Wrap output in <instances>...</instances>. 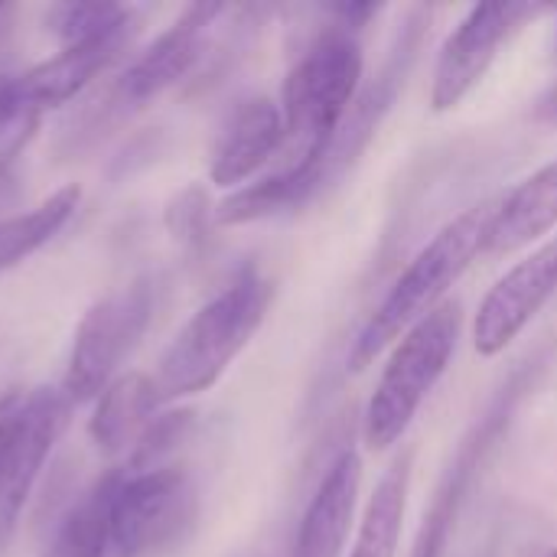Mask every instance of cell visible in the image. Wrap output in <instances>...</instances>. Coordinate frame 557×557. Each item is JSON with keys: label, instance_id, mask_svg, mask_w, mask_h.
<instances>
[{"label": "cell", "instance_id": "52a82bcc", "mask_svg": "<svg viewBox=\"0 0 557 557\" xmlns=\"http://www.w3.org/2000/svg\"><path fill=\"white\" fill-rule=\"evenodd\" d=\"M153 317V284L147 277L131 281L95 300L75 326L62 392L72 405L95 401L114 379L134 346L144 339Z\"/></svg>", "mask_w": 557, "mask_h": 557}, {"label": "cell", "instance_id": "277c9868", "mask_svg": "<svg viewBox=\"0 0 557 557\" xmlns=\"http://www.w3.org/2000/svg\"><path fill=\"white\" fill-rule=\"evenodd\" d=\"M460 330L463 307L447 300L392 346L362 418V437L369 450H388L408 434L421 405L444 379L457 352Z\"/></svg>", "mask_w": 557, "mask_h": 557}, {"label": "cell", "instance_id": "3957f363", "mask_svg": "<svg viewBox=\"0 0 557 557\" xmlns=\"http://www.w3.org/2000/svg\"><path fill=\"white\" fill-rule=\"evenodd\" d=\"M271 297V281L255 268L238 271L215 297H209L183 323L150 375L160 405L209 392L261 330Z\"/></svg>", "mask_w": 557, "mask_h": 557}, {"label": "cell", "instance_id": "f1b7e54d", "mask_svg": "<svg viewBox=\"0 0 557 557\" xmlns=\"http://www.w3.org/2000/svg\"><path fill=\"white\" fill-rule=\"evenodd\" d=\"M555 62H557V36H555Z\"/></svg>", "mask_w": 557, "mask_h": 557}, {"label": "cell", "instance_id": "7402d4cb", "mask_svg": "<svg viewBox=\"0 0 557 557\" xmlns=\"http://www.w3.org/2000/svg\"><path fill=\"white\" fill-rule=\"evenodd\" d=\"M134 13V7L124 3H55L46 13V29L59 39L62 49L88 42L114 29Z\"/></svg>", "mask_w": 557, "mask_h": 557}, {"label": "cell", "instance_id": "6da1fadb", "mask_svg": "<svg viewBox=\"0 0 557 557\" xmlns=\"http://www.w3.org/2000/svg\"><path fill=\"white\" fill-rule=\"evenodd\" d=\"M362 46L356 33L330 26L290 65L281 88L284 150L290 170L304 173L317 189L326 186V160L336 134L362 88Z\"/></svg>", "mask_w": 557, "mask_h": 557}, {"label": "cell", "instance_id": "f546056e", "mask_svg": "<svg viewBox=\"0 0 557 557\" xmlns=\"http://www.w3.org/2000/svg\"><path fill=\"white\" fill-rule=\"evenodd\" d=\"M483 557H493V555H483Z\"/></svg>", "mask_w": 557, "mask_h": 557}, {"label": "cell", "instance_id": "cb8c5ba5", "mask_svg": "<svg viewBox=\"0 0 557 557\" xmlns=\"http://www.w3.org/2000/svg\"><path fill=\"white\" fill-rule=\"evenodd\" d=\"M163 222H166L173 242H180L183 248H199L206 242L209 222H215V209L209 206V193L196 183L180 189L166 202Z\"/></svg>", "mask_w": 557, "mask_h": 557}, {"label": "cell", "instance_id": "30bf717a", "mask_svg": "<svg viewBox=\"0 0 557 557\" xmlns=\"http://www.w3.org/2000/svg\"><path fill=\"white\" fill-rule=\"evenodd\" d=\"M548 7L542 3H480L470 7V13L454 26V33L444 39L437 62H434V82H431V104L437 114L460 108L473 88L486 78L493 69L499 49L509 42L516 29H522L525 20L542 16Z\"/></svg>", "mask_w": 557, "mask_h": 557}, {"label": "cell", "instance_id": "4316f807", "mask_svg": "<svg viewBox=\"0 0 557 557\" xmlns=\"http://www.w3.org/2000/svg\"><path fill=\"white\" fill-rule=\"evenodd\" d=\"M13 29H16V7L0 0V52L10 46V39H13Z\"/></svg>", "mask_w": 557, "mask_h": 557}, {"label": "cell", "instance_id": "5b68a950", "mask_svg": "<svg viewBox=\"0 0 557 557\" xmlns=\"http://www.w3.org/2000/svg\"><path fill=\"white\" fill-rule=\"evenodd\" d=\"M535 366L539 362H522L509 382L496 392V398L486 405V411L473 421V428L463 434L457 454L450 457L447 470L441 473L434 496L421 516L414 545H411V557H447L450 555V539L457 532V522L480 483L483 467L490 463V457L496 454L499 441L506 437L525 392L535 382Z\"/></svg>", "mask_w": 557, "mask_h": 557}, {"label": "cell", "instance_id": "ffe728a7", "mask_svg": "<svg viewBox=\"0 0 557 557\" xmlns=\"http://www.w3.org/2000/svg\"><path fill=\"white\" fill-rule=\"evenodd\" d=\"M121 483V470L95 480L82 499L62 519L49 557H108L111 545V506Z\"/></svg>", "mask_w": 557, "mask_h": 557}, {"label": "cell", "instance_id": "44dd1931", "mask_svg": "<svg viewBox=\"0 0 557 557\" xmlns=\"http://www.w3.org/2000/svg\"><path fill=\"white\" fill-rule=\"evenodd\" d=\"M313 193H317V186L304 173H297L290 166H281V170L235 189L232 196H225L215 206V225L261 222V219H271V215H281L287 209L304 206Z\"/></svg>", "mask_w": 557, "mask_h": 557}, {"label": "cell", "instance_id": "7a4b0ae2", "mask_svg": "<svg viewBox=\"0 0 557 557\" xmlns=\"http://www.w3.org/2000/svg\"><path fill=\"white\" fill-rule=\"evenodd\" d=\"M499 212V196L480 199L450 219L398 274L382 304L369 313L366 326L352 339L349 372L369 369L385 349H392L411 326H418L428 313L444 307L447 290L467 274V268L486 251L490 232Z\"/></svg>", "mask_w": 557, "mask_h": 557}, {"label": "cell", "instance_id": "2e32d148", "mask_svg": "<svg viewBox=\"0 0 557 557\" xmlns=\"http://www.w3.org/2000/svg\"><path fill=\"white\" fill-rule=\"evenodd\" d=\"M157 408L160 398L153 379L144 372H124L95 398V411L88 418V437L108 457L131 454L140 434L147 431V424L157 418Z\"/></svg>", "mask_w": 557, "mask_h": 557}, {"label": "cell", "instance_id": "8fae6325", "mask_svg": "<svg viewBox=\"0 0 557 557\" xmlns=\"http://www.w3.org/2000/svg\"><path fill=\"white\" fill-rule=\"evenodd\" d=\"M557 294V235L539 245L525 261L509 268L483 297L473 320V346L493 359L506 352L529 323L552 304Z\"/></svg>", "mask_w": 557, "mask_h": 557}, {"label": "cell", "instance_id": "83f0119b", "mask_svg": "<svg viewBox=\"0 0 557 557\" xmlns=\"http://www.w3.org/2000/svg\"><path fill=\"white\" fill-rule=\"evenodd\" d=\"M519 557H557V545H525Z\"/></svg>", "mask_w": 557, "mask_h": 557}, {"label": "cell", "instance_id": "603a6c76", "mask_svg": "<svg viewBox=\"0 0 557 557\" xmlns=\"http://www.w3.org/2000/svg\"><path fill=\"white\" fill-rule=\"evenodd\" d=\"M193 418H196V414H193L189 408L157 414V418L147 424V431L140 434V441L134 444V450L127 454V473H144V470L170 467L166 457L189 437Z\"/></svg>", "mask_w": 557, "mask_h": 557}, {"label": "cell", "instance_id": "ba28073f", "mask_svg": "<svg viewBox=\"0 0 557 557\" xmlns=\"http://www.w3.org/2000/svg\"><path fill=\"white\" fill-rule=\"evenodd\" d=\"M199 516V496L186 470H121L111 506L108 557H153L186 542Z\"/></svg>", "mask_w": 557, "mask_h": 557}, {"label": "cell", "instance_id": "5bb4252c", "mask_svg": "<svg viewBox=\"0 0 557 557\" xmlns=\"http://www.w3.org/2000/svg\"><path fill=\"white\" fill-rule=\"evenodd\" d=\"M284 150V114L281 104L268 95L245 98L228 121L222 124L212 160H209V180L219 189H242L251 176H258L271 157Z\"/></svg>", "mask_w": 557, "mask_h": 557}, {"label": "cell", "instance_id": "8992f818", "mask_svg": "<svg viewBox=\"0 0 557 557\" xmlns=\"http://www.w3.org/2000/svg\"><path fill=\"white\" fill-rule=\"evenodd\" d=\"M225 13L222 3H193L186 7L153 42H147L127 69L108 85L82 114L85 131L82 134H101V127H111L114 121H124L131 111L144 108L166 88H173L180 78L193 72V65L202 59L209 29ZM78 134V137H82Z\"/></svg>", "mask_w": 557, "mask_h": 557}, {"label": "cell", "instance_id": "d6986e66", "mask_svg": "<svg viewBox=\"0 0 557 557\" xmlns=\"http://www.w3.org/2000/svg\"><path fill=\"white\" fill-rule=\"evenodd\" d=\"M82 202V189L75 183L55 189L42 202H36L29 212L10 215L0 222V271H10L33 258L42 245H49L75 215Z\"/></svg>", "mask_w": 557, "mask_h": 557}, {"label": "cell", "instance_id": "9c48e42d", "mask_svg": "<svg viewBox=\"0 0 557 557\" xmlns=\"http://www.w3.org/2000/svg\"><path fill=\"white\" fill-rule=\"evenodd\" d=\"M72 401L62 388H33L23 395L0 444V555L13 542L36 480L69 428Z\"/></svg>", "mask_w": 557, "mask_h": 557}, {"label": "cell", "instance_id": "4fadbf2b", "mask_svg": "<svg viewBox=\"0 0 557 557\" xmlns=\"http://www.w3.org/2000/svg\"><path fill=\"white\" fill-rule=\"evenodd\" d=\"M137 26H140V20L134 10L124 23H117L104 36L59 49L52 59L26 69L20 75V95H23L26 111L42 114L46 108H59V104H69L72 98H78L108 65H114L131 49Z\"/></svg>", "mask_w": 557, "mask_h": 557}, {"label": "cell", "instance_id": "7c38bea8", "mask_svg": "<svg viewBox=\"0 0 557 557\" xmlns=\"http://www.w3.org/2000/svg\"><path fill=\"white\" fill-rule=\"evenodd\" d=\"M424 16H428L424 10H411L408 23H405V26L398 29V36H395V49L388 52L382 72L375 75V82H369L366 88H359V98H356V104L349 108V114H346V121H343V127H339V134H336V144H333V150H330V160H326V183L336 180L343 170H349V166L359 160V153L369 147L372 134L379 131L382 117H385L388 108L395 104V98H398V91H401V85H405V78H408L414 59H418V49H421L424 26H428Z\"/></svg>", "mask_w": 557, "mask_h": 557}, {"label": "cell", "instance_id": "e0dca14e", "mask_svg": "<svg viewBox=\"0 0 557 557\" xmlns=\"http://www.w3.org/2000/svg\"><path fill=\"white\" fill-rule=\"evenodd\" d=\"M557 225V160L525 176L516 189L499 196V212L486 251L512 255L529 248Z\"/></svg>", "mask_w": 557, "mask_h": 557}, {"label": "cell", "instance_id": "484cf974", "mask_svg": "<svg viewBox=\"0 0 557 557\" xmlns=\"http://www.w3.org/2000/svg\"><path fill=\"white\" fill-rule=\"evenodd\" d=\"M535 121H542V124H555L557 127V82L548 88V91H542L539 95V101H535Z\"/></svg>", "mask_w": 557, "mask_h": 557}, {"label": "cell", "instance_id": "9a60e30c", "mask_svg": "<svg viewBox=\"0 0 557 557\" xmlns=\"http://www.w3.org/2000/svg\"><path fill=\"white\" fill-rule=\"evenodd\" d=\"M362 490V457L343 450L323 473L297 529L294 557H343Z\"/></svg>", "mask_w": 557, "mask_h": 557}, {"label": "cell", "instance_id": "ac0fdd59", "mask_svg": "<svg viewBox=\"0 0 557 557\" xmlns=\"http://www.w3.org/2000/svg\"><path fill=\"white\" fill-rule=\"evenodd\" d=\"M411 470H414V450H405L382 473L379 486L366 503L349 557H398L408 493H411Z\"/></svg>", "mask_w": 557, "mask_h": 557}, {"label": "cell", "instance_id": "d4e9b609", "mask_svg": "<svg viewBox=\"0 0 557 557\" xmlns=\"http://www.w3.org/2000/svg\"><path fill=\"white\" fill-rule=\"evenodd\" d=\"M23 114H36V111H26V104H23L20 75L0 72V134H3L13 121H20Z\"/></svg>", "mask_w": 557, "mask_h": 557}]
</instances>
